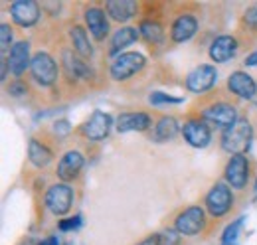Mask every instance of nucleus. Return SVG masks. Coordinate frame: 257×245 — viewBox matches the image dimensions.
I'll return each mask as SVG.
<instances>
[{
  "label": "nucleus",
  "instance_id": "20",
  "mask_svg": "<svg viewBox=\"0 0 257 245\" xmlns=\"http://www.w3.org/2000/svg\"><path fill=\"white\" fill-rule=\"evenodd\" d=\"M139 10V4L135 0H109L105 2V12L117 20V22H127Z\"/></svg>",
  "mask_w": 257,
  "mask_h": 245
},
{
  "label": "nucleus",
  "instance_id": "19",
  "mask_svg": "<svg viewBox=\"0 0 257 245\" xmlns=\"http://www.w3.org/2000/svg\"><path fill=\"white\" fill-rule=\"evenodd\" d=\"M151 127V117L147 113H135V111H128V113H121L119 119H117V131L119 133H131V131H147Z\"/></svg>",
  "mask_w": 257,
  "mask_h": 245
},
{
  "label": "nucleus",
  "instance_id": "27",
  "mask_svg": "<svg viewBox=\"0 0 257 245\" xmlns=\"http://www.w3.org/2000/svg\"><path fill=\"white\" fill-rule=\"evenodd\" d=\"M241 223H243V219L239 217V219H235L233 223H229V225L225 227L224 235H222V241H224V243H233V241H235V237H237V233H239V229H241Z\"/></svg>",
  "mask_w": 257,
  "mask_h": 245
},
{
  "label": "nucleus",
  "instance_id": "15",
  "mask_svg": "<svg viewBox=\"0 0 257 245\" xmlns=\"http://www.w3.org/2000/svg\"><path fill=\"white\" fill-rule=\"evenodd\" d=\"M85 24H87V30L89 34L95 38L97 42H103L109 34V22H107V16H105V10L91 6L85 10Z\"/></svg>",
  "mask_w": 257,
  "mask_h": 245
},
{
  "label": "nucleus",
  "instance_id": "17",
  "mask_svg": "<svg viewBox=\"0 0 257 245\" xmlns=\"http://www.w3.org/2000/svg\"><path fill=\"white\" fill-rule=\"evenodd\" d=\"M81 168H83V154L77 151H69L62 156V160L58 164V176L64 182H69L81 172Z\"/></svg>",
  "mask_w": 257,
  "mask_h": 245
},
{
  "label": "nucleus",
  "instance_id": "26",
  "mask_svg": "<svg viewBox=\"0 0 257 245\" xmlns=\"http://www.w3.org/2000/svg\"><path fill=\"white\" fill-rule=\"evenodd\" d=\"M141 36L149 42V44H161L162 40H164V32H162V26L159 22H155V20H145L143 24H141Z\"/></svg>",
  "mask_w": 257,
  "mask_h": 245
},
{
  "label": "nucleus",
  "instance_id": "3",
  "mask_svg": "<svg viewBox=\"0 0 257 245\" xmlns=\"http://www.w3.org/2000/svg\"><path fill=\"white\" fill-rule=\"evenodd\" d=\"M145 56L143 54H137V52H127V54H121L117 56L111 67H109V73L115 81H125L131 75H135L137 71H141L145 67Z\"/></svg>",
  "mask_w": 257,
  "mask_h": 245
},
{
  "label": "nucleus",
  "instance_id": "2",
  "mask_svg": "<svg viewBox=\"0 0 257 245\" xmlns=\"http://www.w3.org/2000/svg\"><path fill=\"white\" fill-rule=\"evenodd\" d=\"M30 71H32L34 81L42 87H50L58 79V63L46 52H38L34 56L32 63H30Z\"/></svg>",
  "mask_w": 257,
  "mask_h": 245
},
{
  "label": "nucleus",
  "instance_id": "28",
  "mask_svg": "<svg viewBox=\"0 0 257 245\" xmlns=\"http://www.w3.org/2000/svg\"><path fill=\"white\" fill-rule=\"evenodd\" d=\"M10 44H12V28L8 24H2L0 26V50H2V54L10 50Z\"/></svg>",
  "mask_w": 257,
  "mask_h": 245
},
{
  "label": "nucleus",
  "instance_id": "8",
  "mask_svg": "<svg viewBox=\"0 0 257 245\" xmlns=\"http://www.w3.org/2000/svg\"><path fill=\"white\" fill-rule=\"evenodd\" d=\"M71 202H73V190L67 184H56L46 194V206L56 215L67 214L71 208Z\"/></svg>",
  "mask_w": 257,
  "mask_h": 245
},
{
  "label": "nucleus",
  "instance_id": "33",
  "mask_svg": "<svg viewBox=\"0 0 257 245\" xmlns=\"http://www.w3.org/2000/svg\"><path fill=\"white\" fill-rule=\"evenodd\" d=\"M8 93H12V95L20 97V95H26V87H24L20 81H16V83H12V85L8 87Z\"/></svg>",
  "mask_w": 257,
  "mask_h": 245
},
{
  "label": "nucleus",
  "instance_id": "10",
  "mask_svg": "<svg viewBox=\"0 0 257 245\" xmlns=\"http://www.w3.org/2000/svg\"><path fill=\"white\" fill-rule=\"evenodd\" d=\"M225 182L229 184L231 188H243L247 184L249 178V160L243 156V154H237V156H231L229 162L225 164L224 170Z\"/></svg>",
  "mask_w": 257,
  "mask_h": 245
},
{
  "label": "nucleus",
  "instance_id": "23",
  "mask_svg": "<svg viewBox=\"0 0 257 245\" xmlns=\"http://www.w3.org/2000/svg\"><path fill=\"white\" fill-rule=\"evenodd\" d=\"M28 156H30V162H32L34 166H38V168L48 166V164L52 162V158H54L52 151H50L46 145L38 143L36 139H32L30 145H28Z\"/></svg>",
  "mask_w": 257,
  "mask_h": 245
},
{
  "label": "nucleus",
  "instance_id": "1",
  "mask_svg": "<svg viewBox=\"0 0 257 245\" xmlns=\"http://www.w3.org/2000/svg\"><path fill=\"white\" fill-rule=\"evenodd\" d=\"M251 137H253V131H251V125L245 121V119H239L233 127H229L222 137V149L225 153L233 154H243L249 149V143H251Z\"/></svg>",
  "mask_w": 257,
  "mask_h": 245
},
{
  "label": "nucleus",
  "instance_id": "35",
  "mask_svg": "<svg viewBox=\"0 0 257 245\" xmlns=\"http://www.w3.org/2000/svg\"><path fill=\"white\" fill-rule=\"evenodd\" d=\"M245 63H247V65H257V52L249 54V56L245 58Z\"/></svg>",
  "mask_w": 257,
  "mask_h": 245
},
{
  "label": "nucleus",
  "instance_id": "37",
  "mask_svg": "<svg viewBox=\"0 0 257 245\" xmlns=\"http://www.w3.org/2000/svg\"><path fill=\"white\" fill-rule=\"evenodd\" d=\"M222 245H235V243H222Z\"/></svg>",
  "mask_w": 257,
  "mask_h": 245
},
{
  "label": "nucleus",
  "instance_id": "16",
  "mask_svg": "<svg viewBox=\"0 0 257 245\" xmlns=\"http://www.w3.org/2000/svg\"><path fill=\"white\" fill-rule=\"evenodd\" d=\"M237 54V40L233 36H220L210 46V60L216 63H224Z\"/></svg>",
  "mask_w": 257,
  "mask_h": 245
},
{
  "label": "nucleus",
  "instance_id": "18",
  "mask_svg": "<svg viewBox=\"0 0 257 245\" xmlns=\"http://www.w3.org/2000/svg\"><path fill=\"white\" fill-rule=\"evenodd\" d=\"M30 44L28 42H18L12 46L10 50V58H8V65H10V71L14 75H22L26 71V67H30Z\"/></svg>",
  "mask_w": 257,
  "mask_h": 245
},
{
  "label": "nucleus",
  "instance_id": "31",
  "mask_svg": "<svg viewBox=\"0 0 257 245\" xmlns=\"http://www.w3.org/2000/svg\"><path fill=\"white\" fill-rule=\"evenodd\" d=\"M79 225H81V217H79V215H75V217H69V219H64V221H60V229H62V231L75 229V227H79Z\"/></svg>",
  "mask_w": 257,
  "mask_h": 245
},
{
  "label": "nucleus",
  "instance_id": "7",
  "mask_svg": "<svg viewBox=\"0 0 257 245\" xmlns=\"http://www.w3.org/2000/svg\"><path fill=\"white\" fill-rule=\"evenodd\" d=\"M216 79H218V71L214 65H208V63L198 65L186 75V87L192 93H204L214 87Z\"/></svg>",
  "mask_w": 257,
  "mask_h": 245
},
{
  "label": "nucleus",
  "instance_id": "11",
  "mask_svg": "<svg viewBox=\"0 0 257 245\" xmlns=\"http://www.w3.org/2000/svg\"><path fill=\"white\" fill-rule=\"evenodd\" d=\"M182 135L186 139V143L194 147V149H204L210 145L212 141V131L210 127L206 125V121H200V119H190V121L184 122L182 127Z\"/></svg>",
  "mask_w": 257,
  "mask_h": 245
},
{
  "label": "nucleus",
  "instance_id": "30",
  "mask_svg": "<svg viewBox=\"0 0 257 245\" xmlns=\"http://www.w3.org/2000/svg\"><path fill=\"white\" fill-rule=\"evenodd\" d=\"M182 99H178V97H170V95H166V93H153L151 95V103H155V105H159V103H180Z\"/></svg>",
  "mask_w": 257,
  "mask_h": 245
},
{
  "label": "nucleus",
  "instance_id": "21",
  "mask_svg": "<svg viewBox=\"0 0 257 245\" xmlns=\"http://www.w3.org/2000/svg\"><path fill=\"white\" fill-rule=\"evenodd\" d=\"M62 61H64V67L67 71L69 77H75V79H85L91 71L87 67V63L81 60L73 50H64L62 54Z\"/></svg>",
  "mask_w": 257,
  "mask_h": 245
},
{
  "label": "nucleus",
  "instance_id": "13",
  "mask_svg": "<svg viewBox=\"0 0 257 245\" xmlns=\"http://www.w3.org/2000/svg\"><path fill=\"white\" fill-rule=\"evenodd\" d=\"M198 32V20L192 14H180L172 26H170V40L176 44H184L188 40H192L194 34Z\"/></svg>",
  "mask_w": 257,
  "mask_h": 245
},
{
  "label": "nucleus",
  "instance_id": "5",
  "mask_svg": "<svg viewBox=\"0 0 257 245\" xmlns=\"http://www.w3.org/2000/svg\"><path fill=\"white\" fill-rule=\"evenodd\" d=\"M233 206V194L225 184H216L206 196V210L214 217L225 215Z\"/></svg>",
  "mask_w": 257,
  "mask_h": 245
},
{
  "label": "nucleus",
  "instance_id": "29",
  "mask_svg": "<svg viewBox=\"0 0 257 245\" xmlns=\"http://www.w3.org/2000/svg\"><path fill=\"white\" fill-rule=\"evenodd\" d=\"M243 24L251 30H257V4H251L245 12H243Z\"/></svg>",
  "mask_w": 257,
  "mask_h": 245
},
{
  "label": "nucleus",
  "instance_id": "36",
  "mask_svg": "<svg viewBox=\"0 0 257 245\" xmlns=\"http://www.w3.org/2000/svg\"><path fill=\"white\" fill-rule=\"evenodd\" d=\"M40 245H60V243H58V237H48L46 241H42Z\"/></svg>",
  "mask_w": 257,
  "mask_h": 245
},
{
  "label": "nucleus",
  "instance_id": "4",
  "mask_svg": "<svg viewBox=\"0 0 257 245\" xmlns=\"http://www.w3.org/2000/svg\"><path fill=\"white\" fill-rule=\"evenodd\" d=\"M202 117L204 121H208L210 125H216L220 129H229L237 122V111L231 103L225 101H218V103H210L208 107L202 109Z\"/></svg>",
  "mask_w": 257,
  "mask_h": 245
},
{
  "label": "nucleus",
  "instance_id": "34",
  "mask_svg": "<svg viewBox=\"0 0 257 245\" xmlns=\"http://www.w3.org/2000/svg\"><path fill=\"white\" fill-rule=\"evenodd\" d=\"M139 245H162V237L159 233H155V235H149L145 241H141Z\"/></svg>",
  "mask_w": 257,
  "mask_h": 245
},
{
  "label": "nucleus",
  "instance_id": "9",
  "mask_svg": "<svg viewBox=\"0 0 257 245\" xmlns=\"http://www.w3.org/2000/svg\"><path fill=\"white\" fill-rule=\"evenodd\" d=\"M111 125H113V119H111L109 113H105V111H93L89 115V119L81 125V133L89 141H103L109 135Z\"/></svg>",
  "mask_w": 257,
  "mask_h": 245
},
{
  "label": "nucleus",
  "instance_id": "38",
  "mask_svg": "<svg viewBox=\"0 0 257 245\" xmlns=\"http://www.w3.org/2000/svg\"><path fill=\"white\" fill-rule=\"evenodd\" d=\"M255 190H257V182H255Z\"/></svg>",
  "mask_w": 257,
  "mask_h": 245
},
{
  "label": "nucleus",
  "instance_id": "6",
  "mask_svg": "<svg viewBox=\"0 0 257 245\" xmlns=\"http://www.w3.org/2000/svg\"><path fill=\"white\" fill-rule=\"evenodd\" d=\"M206 223V214L200 206H192L188 210H184L182 214H178V217L174 219V229L180 235H196L202 231Z\"/></svg>",
  "mask_w": 257,
  "mask_h": 245
},
{
  "label": "nucleus",
  "instance_id": "12",
  "mask_svg": "<svg viewBox=\"0 0 257 245\" xmlns=\"http://www.w3.org/2000/svg\"><path fill=\"white\" fill-rule=\"evenodd\" d=\"M10 14L18 26L30 28L40 18V6L34 0H18V2L10 4Z\"/></svg>",
  "mask_w": 257,
  "mask_h": 245
},
{
  "label": "nucleus",
  "instance_id": "24",
  "mask_svg": "<svg viewBox=\"0 0 257 245\" xmlns=\"http://www.w3.org/2000/svg\"><path fill=\"white\" fill-rule=\"evenodd\" d=\"M137 38H139L137 28H121V30H117L113 34V38H111V50H109V54L115 56L119 50H123V48L131 46L133 42H137Z\"/></svg>",
  "mask_w": 257,
  "mask_h": 245
},
{
  "label": "nucleus",
  "instance_id": "14",
  "mask_svg": "<svg viewBox=\"0 0 257 245\" xmlns=\"http://www.w3.org/2000/svg\"><path fill=\"white\" fill-rule=\"evenodd\" d=\"M227 89L241 97V99H253V95L257 91V85L253 81V77L245 71H233L229 77H227Z\"/></svg>",
  "mask_w": 257,
  "mask_h": 245
},
{
  "label": "nucleus",
  "instance_id": "22",
  "mask_svg": "<svg viewBox=\"0 0 257 245\" xmlns=\"http://www.w3.org/2000/svg\"><path fill=\"white\" fill-rule=\"evenodd\" d=\"M69 40L73 44V52L81 58H91L93 54V48L89 44V38H87V32L83 30L81 26H73L69 30Z\"/></svg>",
  "mask_w": 257,
  "mask_h": 245
},
{
  "label": "nucleus",
  "instance_id": "32",
  "mask_svg": "<svg viewBox=\"0 0 257 245\" xmlns=\"http://www.w3.org/2000/svg\"><path fill=\"white\" fill-rule=\"evenodd\" d=\"M176 233L178 231H166V233H162V245H176L178 243V237H176Z\"/></svg>",
  "mask_w": 257,
  "mask_h": 245
},
{
  "label": "nucleus",
  "instance_id": "25",
  "mask_svg": "<svg viewBox=\"0 0 257 245\" xmlns=\"http://www.w3.org/2000/svg\"><path fill=\"white\" fill-rule=\"evenodd\" d=\"M176 133H178V121L174 117H162L155 127V141L159 143L170 141L176 137Z\"/></svg>",
  "mask_w": 257,
  "mask_h": 245
}]
</instances>
